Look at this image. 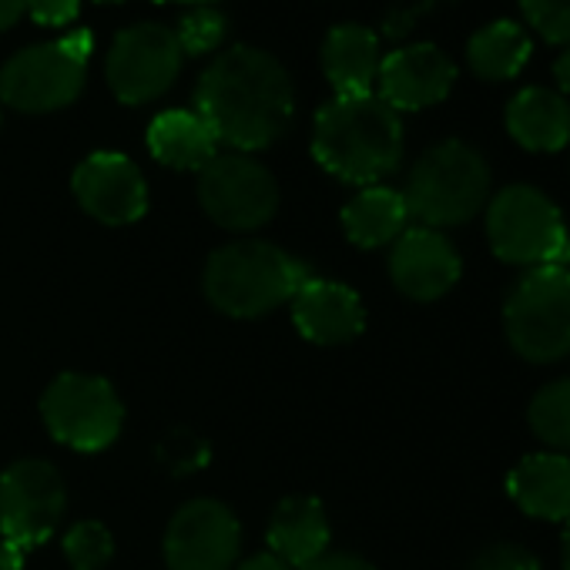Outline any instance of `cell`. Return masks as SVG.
<instances>
[{"mask_svg":"<svg viewBox=\"0 0 570 570\" xmlns=\"http://www.w3.org/2000/svg\"><path fill=\"white\" fill-rule=\"evenodd\" d=\"M560 557H563V570H570V520H567V530H563V550H560Z\"/></svg>","mask_w":570,"mask_h":570,"instance_id":"cell-35","label":"cell"},{"mask_svg":"<svg viewBox=\"0 0 570 570\" xmlns=\"http://www.w3.org/2000/svg\"><path fill=\"white\" fill-rule=\"evenodd\" d=\"M487 195L490 168L480 151L463 141H440L413 165L403 202L423 228H450L470 222Z\"/></svg>","mask_w":570,"mask_h":570,"instance_id":"cell-4","label":"cell"},{"mask_svg":"<svg viewBox=\"0 0 570 570\" xmlns=\"http://www.w3.org/2000/svg\"><path fill=\"white\" fill-rule=\"evenodd\" d=\"M65 553L75 570H105L108 560L115 557V540L105 523L98 520H81L68 530L65 537Z\"/></svg>","mask_w":570,"mask_h":570,"instance_id":"cell-25","label":"cell"},{"mask_svg":"<svg viewBox=\"0 0 570 570\" xmlns=\"http://www.w3.org/2000/svg\"><path fill=\"white\" fill-rule=\"evenodd\" d=\"M303 570H376L370 560L356 557V553H323L320 560H313Z\"/></svg>","mask_w":570,"mask_h":570,"instance_id":"cell-30","label":"cell"},{"mask_svg":"<svg viewBox=\"0 0 570 570\" xmlns=\"http://www.w3.org/2000/svg\"><path fill=\"white\" fill-rule=\"evenodd\" d=\"M28 11L45 28H65L78 18V0H28Z\"/></svg>","mask_w":570,"mask_h":570,"instance_id":"cell-29","label":"cell"},{"mask_svg":"<svg viewBox=\"0 0 570 570\" xmlns=\"http://www.w3.org/2000/svg\"><path fill=\"white\" fill-rule=\"evenodd\" d=\"M306 262L268 242H232L205 265V296L215 309L235 320H255L293 303L309 282Z\"/></svg>","mask_w":570,"mask_h":570,"instance_id":"cell-3","label":"cell"},{"mask_svg":"<svg viewBox=\"0 0 570 570\" xmlns=\"http://www.w3.org/2000/svg\"><path fill=\"white\" fill-rule=\"evenodd\" d=\"M185 51L175 38V28L165 24H135L125 28L108 55V85L125 105H148L165 95L178 71Z\"/></svg>","mask_w":570,"mask_h":570,"instance_id":"cell-11","label":"cell"},{"mask_svg":"<svg viewBox=\"0 0 570 570\" xmlns=\"http://www.w3.org/2000/svg\"><path fill=\"white\" fill-rule=\"evenodd\" d=\"M510 500L537 520H570V460L560 453L523 456L507 476Z\"/></svg>","mask_w":570,"mask_h":570,"instance_id":"cell-18","label":"cell"},{"mask_svg":"<svg viewBox=\"0 0 570 570\" xmlns=\"http://www.w3.org/2000/svg\"><path fill=\"white\" fill-rule=\"evenodd\" d=\"M466 61L483 81H510L530 61V38L513 21H493L470 38Z\"/></svg>","mask_w":570,"mask_h":570,"instance_id":"cell-23","label":"cell"},{"mask_svg":"<svg viewBox=\"0 0 570 570\" xmlns=\"http://www.w3.org/2000/svg\"><path fill=\"white\" fill-rule=\"evenodd\" d=\"M158 4H165V0H158ZM181 4H195V8H208L212 0H181Z\"/></svg>","mask_w":570,"mask_h":570,"instance_id":"cell-36","label":"cell"},{"mask_svg":"<svg viewBox=\"0 0 570 570\" xmlns=\"http://www.w3.org/2000/svg\"><path fill=\"white\" fill-rule=\"evenodd\" d=\"M175 38L185 55H208L225 38V18L212 8H195L191 14L181 18V24L175 28Z\"/></svg>","mask_w":570,"mask_h":570,"instance_id":"cell-26","label":"cell"},{"mask_svg":"<svg viewBox=\"0 0 570 570\" xmlns=\"http://www.w3.org/2000/svg\"><path fill=\"white\" fill-rule=\"evenodd\" d=\"M148 148L151 155L178 171H202L215 155L218 141L208 131V125L195 111H165L148 128Z\"/></svg>","mask_w":570,"mask_h":570,"instance_id":"cell-21","label":"cell"},{"mask_svg":"<svg viewBox=\"0 0 570 570\" xmlns=\"http://www.w3.org/2000/svg\"><path fill=\"white\" fill-rule=\"evenodd\" d=\"M456 81L453 61L436 45H406L380 65V98L393 111H420L440 105Z\"/></svg>","mask_w":570,"mask_h":570,"instance_id":"cell-15","label":"cell"},{"mask_svg":"<svg viewBox=\"0 0 570 570\" xmlns=\"http://www.w3.org/2000/svg\"><path fill=\"white\" fill-rule=\"evenodd\" d=\"M466 570H540V563L530 550L517 543H493L483 553H476Z\"/></svg>","mask_w":570,"mask_h":570,"instance_id":"cell-28","label":"cell"},{"mask_svg":"<svg viewBox=\"0 0 570 570\" xmlns=\"http://www.w3.org/2000/svg\"><path fill=\"white\" fill-rule=\"evenodd\" d=\"M202 208L232 232L265 225L278 208V185L265 165L248 155H215L198 171Z\"/></svg>","mask_w":570,"mask_h":570,"instance_id":"cell-10","label":"cell"},{"mask_svg":"<svg viewBox=\"0 0 570 570\" xmlns=\"http://www.w3.org/2000/svg\"><path fill=\"white\" fill-rule=\"evenodd\" d=\"M28 11V0H0V31L14 28Z\"/></svg>","mask_w":570,"mask_h":570,"instance_id":"cell-31","label":"cell"},{"mask_svg":"<svg viewBox=\"0 0 570 570\" xmlns=\"http://www.w3.org/2000/svg\"><path fill=\"white\" fill-rule=\"evenodd\" d=\"M238 570H293V567H285L278 557H272V553H258V557H252V560H245Z\"/></svg>","mask_w":570,"mask_h":570,"instance_id":"cell-33","label":"cell"},{"mask_svg":"<svg viewBox=\"0 0 570 570\" xmlns=\"http://www.w3.org/2000/svg\"><path fill=\"white\" fill-rule=\"evenodd\" d=\"M316 161L350 181L373 185L403 158V121L380 95H336L320 108L313 128Z\"/></svg>","mask_w":570,"mask_h":570,"instance_id":"cell-2","label":"cell"},{"mask_svg":"<svg viewBox=\"0 0 570 570\" xmlns=\"http://www.w3.org/2000/svg\"><path fill=\"white\" fill-rule=\"evenodd\" d=\"M21 563H24V553L0 537V570H21Z\"/></svg>","mask_w":570,"mask_h":570,"instance_id":"cell-32","label":"cell"},{"mask_svg":"<svg viewBox=\"0 0 570 570\" xmlns=\"http://www.w3.org/2000/svg\"><path fill=\"white\" fill-rule=\"evenodd\" d=\"M91 51V31H75L61 41L18 51L0 71V98L4 105L31 115L71 105L85 88Z\"/></svg>","mask_w":570,"mask_h":570,"instance_id":"cell-7","label":"cell"},{"mask_svg":"<svg viewBox=\"0 0 570 570\" xmlns=\"http://www.w3.org/2000/svg\"><path fill=\"white\" fill-rule=\"evenodd\" d=\"M98 4H121V0H98Z\"/></svg>","mask_w":570,"mask_h":570,"instance_id":"cell-37","label":"cell"},{"mask_svg":"<svg viewBox=\"0 0 570 570\" xmlns=\"http://www.w3.org/2000/svg\"><path fill=\"white\" fill-rule=\"evenodd\" d=\"M71 188L88 215L105 225H131L148 212V185L138 165L118 151H95L75 168Z\"/></svg>","mask_w":570,"mask_h":570,"instance_id":"cell-13","label":"cell"},{"mask_svg":"<svg viewBox=\"0 0 570 570\" xmlns=\"http://www.w3.org/2000/svg\"><path fill=\"white\" fill-rule=\"evenodd\" d=\"M41 416L51 436L61 440L65 446L81 453H98L118 440L125 423V406L108 380L65 373L48 386L41 400Z\"/></svg>","mask_w":570,"mask_h":570,"instance_id":"cell-8","label":"cell"},{"mask_svg":"<svg viewBox=\"0 0 570 570\" xmlns=\"http://www.w3.org/2000/svg\"><path fill=\"white\" fill-rule=\"evenodd\" d=\"M293 323L309 343L343 346L363 333L366 309L350 285L330 278H309L293 296Z\"/></svg>","mask_w":570,"mask_h":570,"instance_id":"cell-16","label":"cell"},{"mask_svg":"<svg viewBox=\"0 0 570 570\" xmlns=\"http://www.w3.org/2000/svg\"><path fill=\"white\" fill-rule=\"evenodd\" d=\"M507 131L527 151H560L570 145V105L550 88H523L507 105Z\"/></svg>","mask_w":570,"mask_h":570,"instance_id":"cell-19","label":"cell"},{"mask_svg":"<svg viewBox=\"0 0 570 570\" xmlns=\"http://www.w3.org/2000/svg\"><path fill=\"white\" fill-rule=\"evenodd\" d=\"M238 557V520L225 503H185L165 533V560L171 570H228Z\"/></svg>","mask_w":570,"mask_h":570,"instance_id":"cell-12","label":"cell"},{"mask_svg":"<svg viewBox=\"0 0 570 570\" xmlns=\"http://www.w3.org/2000/svg\"><path fill=\"white\" fill-rule=\"evenodd\" d=\"M293 81L268 51L235 45L222 51L195 88V115L218 145L258 151L278 141L293 121Z\"/></svg>","mask_w":570,"mask_h":570,"instance_id":"cell-1","label":"cell"},{"mask_svg":"<svg viewBox=\"0 0 570 570\" xmlns=\"http://www.w3.org/2000/svg\"><path fill=\"white\" fill-rule=\"evenodd\" d=\"M463 265L446 235L436 228H410L396 238L393 255H390V275L396 289L416 303H433L446 296Z\"/></svg>","mask_w":570,"mask_h":570,"instance_id":"cell-14","label":"cell"},{"mask_svg":"<svg viewBox=\"0 0 570 570\" xmlns=\"http://www.w3.org/2000/svg\"><path fill=\"white\" fill-rule=\"evenodd\" d=\"M380 38L363 24H340L326 35L323 68L336 95H373L380 78Z\"/></svg>","mask_w":570,"mask_h":570,"instance_id":"cell-20","label":"cell"},{"mask_svg":"<svg viewBox=\"0 0 570 570\" xmlns=\"http://www.w3.org/2000/svg\"><path fill=\"white\" fill-rule=\"evenodd\" d=\"M530 430L553 450H570V380L543 386L530 403Z\"/></svg>","mask_w":570,"mask_h":570,"instance_id":"cell-24","label":"cell"},{"mask_svg":"<svg viewBox=\"0 0 570 570\" xmlns=\"http://www.w3.org/2000/svg\"><path fill=\"white\" fill-rule=\"evenodd\" d=\"M406 202L403 191H393L386 185H366L346 208H343V228L353 245L360 248H380L403 235L406 228Z\"/></svg>","mask_w":570,"mask_h":570,"instance_id":"cell-22","label":"cell"},{"mask_svg":"<svg viewBox=\"0 0 570 570\" xmlns=\"http://www.w3.org/2000/svg\"><path fill=\"white\" fill-rule=\"evenodd\" d=\"M520 11L543 41L570 48V0H520Z\"/></svg>","mask_w":570,"mask_h":570,"instance_id":"cell-27","label":"cell"},{"mask_svg":"<svg viewBox=\"0 0 570 570\" xmlns=\"http://www.w3.org/2000/svg\"><path fill=\"white\" fill-rule=\"evenodd\" d=\"M553 78H557V88L563 95H570V48L553 61Z\"/></svg>","mask_w":570,"mask_h":570,"instance_id":"cell-34","label":"cell"},{"mask_svg":"<svg viewBox=\"0 0 570 570\" xmlns=\"http://www.w3.org/2000/svg\"><path fill=\"white\" fill-rule=\"evenodd\" d=\"M268 547L285 567H309L330 547V520L320 500L285 497L268 523Z\"/></svg>","mask_w":570,"mask_h":570,"instance_id":"cell-17","label":"cell"},{"mask_svg":"<svg viewBox=\"0 0 570 570\" xmlns=\"http://www.w3.org/2000/svg\"><path fill=\"white\" fill-rule=\"evenodd\" d=\"M487 238L493 255L510 265L570 262V235L557 205L530 185H510L490 198Z\"/></svg>","mask_w":570,"mask_h":570,"instance_id":"cell-6","label":"cell"},{"mask_svg":"<svg viewBox=\"0 0 570 570\" xmlns=\"http://www.w3.org/2000/svg\"><path fill=\"white\" fill-rule=\"evenodd\" d=\"M65 503V480L48 460H18L0 473V537L28 553L58 530Z\"/></svg>","mask_w":570,"mask_h":570,"instance_id":"cell-9","label":"cell"},{"mask_svg":"<svg viewBox=\"0 0 570 570\" xmlns=\"http://www.w3.org/2000/svg\"><path fill=\"white\" fill-rule=\"evenodd\" d=\"M507 340L527 363H557L570 356V268L540 265L527 272L503 309Z\"/></svg>","mask_w":570,"mask_h":570,"instance_id":"cell-5","label":"cell"}]
</instances>
